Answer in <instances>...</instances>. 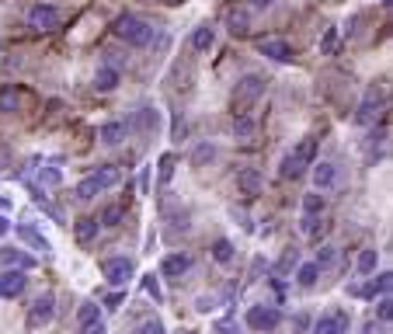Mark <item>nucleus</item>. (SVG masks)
I'll list each match as a JSON object with an SVG mask.
<instances>
[{
  "label": "nucleus",
  "instance_id": "obj_24",
  "mask_svg": "<svg viewBox=\"0 0 393 334\" xmlns=\"http://www.w3.org/2000/svg\"><path fill=\"white\" fill-rule=\"evenodd\" d=\"M98 234H101V223H98V219H91V216H84V219H77V223H74V237H77L80 244H91Z\"/></svg>",
  "mask_w": 393,
  "mask_h": 334
},
{
  "label": "nucleus",
  "instance_id": "obj_50",
  "mask_svg": "<svg viewBox=\"0 0 393 334\" xmlns=\"http://www.w3.org/2000/svg\"><path fill=\"white\" fill-rule=\"evenodd\" d=\"M160 4H167V8H178V4H185V0H160Z\"/></svg>",
  "mask_w": 393,
  "mask_h": 334
},
{
  "label": "nucleus",
  "instance_id": "obj_3",
  "mask_svg": "<svg viewBox=\"0 0 393 334\" xmlns=\"http://www.w3.org/2000/svg\"><path fill=\"white\" fill-rule=\"evenodd\" d=\"M265 94V77L261 74H244L237 84H234V115H240V111H251V104Z\"/></svg>",
  "mask_w": 393,
  "mask_h": 334
},
{
  "label": "nucleus",
  "instance_id": "obj_15",
  "mask_svg": "<svg viewBox=\"0 0 393 334\" xmlns=\"http://www.w3.org/2000/svg\"><path fill=\"white\" fill-rule=\"evenodd\" d=\"M390 286H393V275H390V271H379L369 286H355V289H352V296H366V300L390 296Z\"/></svg>",
  "mask_w": 393,
  "mask_h": 334
},
{
  "label": "nucleus",
  "instance_id": "obj_11",
  "mask_svg": "<svg viewBox=\"0 0 393 334\" xmlns=\"http://www.w3.org/2000/svg\"><path fill=\"white\" fill-rule=\"evenodd\" d=\"M258 49H261V56H268L271 63H293L296 60V49L286 38H265Z\"/></svg>",
  "mask_w": 393,
  "mask_h": 334
},
{
  "label": "nucleus",
  "instance_id": "obj_14",
  "mask_svg": "<svg viewBox=\"0 0 393 334\" xmlns=\"http://www.w3.org/2000/svg\"><path fill=\"white\" fill-rule=\"evenodd\" d=\"M192 254H185V251H175V254H167L164 261H160V275H167V278H181L185 271H192Z\"/></svg>",
  "mask_w": 393,
  "mask_h": 334
},
{
  "label": "nucleus",
  "instance_id": "obj_13",
  "mask_svg": "<svg viewBox=\"0 0 393 334\" xmlns=\"http://www.w3.org/2000/svg\"><path fill=\"white\" fill-rule=\"evenodd\" d=\"M25 289H28V275H25L21 268H8L4 275H0V296L14 300V296H21Z\"/></svg>",
  "mask_w": 393,
  "mask_h": 334
},
{
  "label": "nucleus",
  "instance_id": "obj_1",
  "mask_svg": "<svg viewBox=\"0 0 393 334\" xmlns=\"http://www.w3.org/2000/svg\"><path fill=\"white\" fill-rule=\"evenodd\" d=\"M119 181H122V175H119V167H111V164H104V167H98V171H91L87 178H80V181H77L74 195H77L80 202H91V199H98L101 192H108V188H115Z\"/></svg>",
  "mask_w": 393,
  "mask_h": 334
},
{
  "label": "nucleus",
  "instance_id": "obj_51",
  "mask_svg": "<svg viewBox=\"0 0 393 334\" xmlns=\"http://www.w3.org/2000/svg\"><path fill=\"white\" fill-rule=\"evenodd\" d=\"M379 4H390V0H379Z\"/></svg>",
  "mask_w": 393,
  "mask_h": 334
},
{
  "label": "nucleus",
  "instance_id": "obj_22",
  "mask_svg": "<svg viewBox=\"0 0 393 334\" xmlns=\"http://www.w3.org/2000/svg\"><path fill=\"white\" fill-rule=\"evenodd\" d=\"M261 171L258 167H244V171H237V188L244 192V195H258L261 192Z\"/></svg>",
  "mask_w": 393,
  "mask_h": 334
},
{
  "label": "nucleus",
  "instance_id": "obj_40",
  "mask_svg": "<svg viewBox=\"0 0 393 334\" xmlns=\"http://www.w3.org/2000/svg\"><path fill=\"white\" fill-rule=\"evenodd\" d=\"M376 317H379L383 324L393 317V300H390V296H379V303H376Z\"/></svg>",
  "mask_w": 393,
  "mask_h": 334
},
{
  "label": "nucleus",
  "instance_id": "obj_5",
  "mask_svg": "<svg viewBox=\"0 0 393 334\" xmlns=\"http://www.w3.org/2000/svg\"><path fill=\"white\" fill-rule=\"evenodd\" d=\"M63 25V11L56 8V4H32L28 8V28H35V32H56Z\"/></svg>",
  "mask_w": 393,
  "mask_h": 334
},
{
  "label": "nucleus",
  "instance_id": "obj_28",
  "mask_svg": "<svg viewBox=\"0 0 393 334\" xmlns=\"http://www.w3.org/2000/svg\"><path fill=\"white\" fill-rule=\"evenodd\" d=\"M317 275H320V268H317L313 261H303V265L296 268V282H300L303 289H310V286H317Z\"/></svg>",
  "mask_w": 393,
  "mask_h": 334
},
{
  "label": "nucleus",
  "instance_id": "obj_45",
  "mask_svg": "<svg viewBox=\"0 0 393 334\" xmlns=\"http://www.w3.org/2000/svg\"><path fill=\"white\" fill-rule=\"evenodd\" d=\"M195 310H202V313L216 310V296H199V300H195Z\"/></svg>",
  "mask_w": 393,
  "mask_h": 334
},
{
  "label": "nucleus",
  "instance_id": "obj_37",
  "mask_svg": "<svg viewBox=\"0 0 393 334\" xmlns=\"http://www.w3.org/2000/svg\"><path fill=\"white\" fill-rule=\"evenodd\" d=\"M175 167H178V160H175L171 153H167V157H160V185H167V181L175 178Z\"/></svg>",
  "mask_w": 393,
  "mask_h": 334
},
{
  "label": "nucleus",
  "instance_id": "obj_42",
  "mask_svg": "<svg viewBox=\"0 0 393 334\" xmlns=\"http://www.w3.org/2000/svg\"><path fill=\"white\" fill-rule=\"evenodd\" d=\"M80 334H108V327H104V320L98 317V320H87V324H80Z\"/></svg>",
  "mask_w": 393,
  "mask_h": 334
},
{
  "label": "nucleus",
  "instance_id": "obj_43",
  "mask_svg": "<svg viewBox=\"0 0 393 334\" xmlns=\"http://www.w3.org/2000/svg\"><path fill=\"white\" fill-rule=\"evenodd\" d=\"M293 265H300V251H296V247L282 254V261H278V271H289Z\"/></svg>",
  "mask_w": 393,
  "mask_h": 334
},
{
  "label": "nucleus",
  "instance_id": "obj_19",
  "mask_svg": "<svg viewBox=\"0 0 393 334\" xmlns=\"http://www.w3.org/2000/svg\"><path fill=\"white\" fill-rule=\"evenodd\" d=\"M216 45V25L212 21H202L195 32H192V49L195 52H209Z\"/></svg>",
  "mask_w": 393,
  "mask_h": 334
},
{
  "label": "nucleus",
  "instance_id": "obj_21",
  "mask_svg": "<svg viewBox=\"0 0 393 334\" xmlns=\"http://www.w3.org/2000/svg\"><path fill=\"white\" fill-rule=\"evenodd\" d=\"M227 28L234 35H247L251 32V8H230L227 11Z\"/></svg>",
  "mask_w": 393,
  "mask_h": 334
},
{
  "label": "nucleus",
  "instance_id": "obj_8",
  "mask_svg": "<svg viewBox=\"0 0 393 334\" xmlns=\"http://www.w3.org/2000/svg\"><path fill=\"white\" fill-rule=\"evenodd\" d=\"M282 324V310L278 307H268V303H258L247 310V327L251 331H275Z\"/></svg>",
  "mask_w": 393,
  "mask_h": 334
},
{
  "label": "nucleus",
  "instance_id": "obj_7",
  "mask_svg": "<svg viewBox=\"0 0 393 334\" xmlns=\"http://www.w3.org/2000/svg\"><path fill=\"white\" fill-rule=\"evenodd\" d=\"M310 178H313V192H334V188H338V164H334V160H313L310 164Z\"/></svg>",
  "mask_w": 393,
  "mask_h": 334
},
{
  "label": "nucleus",
  "instance_id": "obj_39",
  "mask_svg": "<svg viewBox=\"0 0 393 334\" xmlns=\"http://www.w3.org/2000/svg\"><path fill=\"white\" fill-rule=\"evenodd\" d=\"M143 289H146L157 303L164 300V289H160V282H157V275H153V271H150V275H143Z\"/></svg>",
  "mask_w": 393,
  "mask_h": 334
},
{
  "label": "nucleus",
  "instance_id": "obj_6",
  "mask_svg": "<svg viewBox=\"0 0 393 334\" xmlns=\"http://www.w3.org/2000/svg\"><path fill=\"white\" fill-rule=\"evenodd\" d=\"M52 317H56V296H52V293H42L38 300H32L25 324H28V331H42Z\"/></svg>",
  "mask_w": 393,
  "mask_h": 334
},
{
  "label": "nucleus",
  "instance_id": "obj_26",
  "mask_svg": "<svg viewBox=\"0 0 393 334\" xmlns=\"http://www.w3.org/2000/svg\"><path fill=\"white\" fill-rule=\"evenodd\" d=\"M234 258H237V251H234V244H230L227 237L212 241V261H216V265H234Z\"/></svg>",
  "mask_w": 393,
  "mask_h": 334
},
{
  "label": "nucleus",
  "instance_id": "obj_48",
  "mask_svg": "<svg viewBox=\"0 0 393 334\" xmlns=\"http://www.w3.org/2000/svg\"><path fill=\"white\" fill-rule=\"evenodd\" d=\"M11 227H14V223H11L8 216H0V237H8V234H11Z\"/></svg>",
  "mask_w": 393,
  "mask_h": 334
},
{
  "label": "nucleus",
  "instance_id": "obj_16",
  "mask_svg": "<svg viewBox=\"0 0 393 334\" xmlns=\"http://www.w3.org/2000/svg\"><path fill=\"white\" fill-rule=\"evenodd\" d=\"M11 230H14V234H18V237H21V241H25L28 247H35V251H42L45 258L52 254V244H49V241H45V237H42V234H38L35 227H32V223H18V227H11Z\"/></svg>",
  "mask_w": 393,
  "mask_h": 334
},
{
  "label": "nucleus",
  "instance_id": "obj_18",
  "mask_svg": "<svg viewBox=\"0 0 393 334\" xmlns=\"http://www.w3.org/2000/svg\"><path fill=\"white\" fill-rule=\"evenodd\" d=\"M0 265L28 271V268H35V258L28 251H21V247H0Z\"/></svg>",
  "mask_w": 393,
  "mask_h": 334
},
{
  "label": "nucleus",
  "instance_id": "obj_2",
  "mask_svg": "<svg viewBox=\"0 0 393 334\" xmlns=\"http://www.w3.org/2000/svg\"><path fill=\"white\" fill-rule=\"evenodd\" d=\"M111 32H115L126 45H133V49H143V45L153 42V25L136 18V14H119L115 21H111Z\"/></svg>",
  "mask_w": 393,
  "mask_h": 334
},
{
  "label": "nucleus",
  "instance_id": "obj_41",
  "mask_svg": "<svg viewBox=\"0 0 393 334\" xmlns=\"http://www.w3.org/2000/svg\"><path fill=\"white\" fill-rule=\"evenodd\" d=\"M136 334H167V327H164L157 317H150V320H143V324H139V331H136Z\"/></svg>",
  "mask_w": 393,
  "mask_h": 334
},
{
  "label": "nucleus",
  "instance_id": "obj_34",
  "mask_svg": "<svg viewBox=\"0 0 393 334\" xmlns=\"http://www.w3.org/2000/svg\"><path fill=\"white\" fill-rule=\"evenodd\" d=\"M18 104H21V98L14 87H0V111H14Z\"/></svg>",
  "mask_w": 393,
  "mask_h": 334
},
{
  "label": "nucleus",
  "instance_id": "obj_49",
  "mask_svg": "<svg viewBox=\"0 0 393 334\" xmlns=\"http://www.w3.org/2000/svg\"><path fill=\"white\" fill-rule=\"evenodd\" d=\"M251 8H258V11H268V8H275V0H251Z\"/></svg>",
  "mask_w": 393,
  "mask_h": 334
},
{
  "label": "nucleus",
  "instance_id": "obj_44",
  "mask_svg": "<svg viewBox=\"0 0 393 334\" xmlns=\"http://www.w3.org/2000/svg\"><path fill=\"white\" fill-rule=\"evenodd\" d=\"M317 230H320V216H303V234L317 237Z\"/></svg>",
  "mask_w": 393,
  "mask_h": 334
},
{
  "label": "nucleus",
  "instance_id": "obj_32",
  "mask_svg": "<svg viewBox=\"0 0 393 334\" xmlns=\"http://www.w3.org/2000/svg\"><path fill=\"white\" fill-rule=\"evenodd\" d=\"M320 212H324V195L320 192L303 195V216H320Z\"/></svg>",
  "mask_w": 393,
  "mask_h": 334
},
{
  "label": "nucleus",
  "instance_id": "obj_52",
  "mask_svg": "<svg viewBox=\"0 0 393 334\" xmlns=\"http://www.w3.org/2000/svg\"><path fill=\"white\" fill-rule=\"evenodd\" d=\"M185 334H195V331H185Z\"/></svg>",
  "mask_w": 393,
  "mask_h": 334
},
{
  "label": "nucleus",
  "instance_id": "obj_25",
  "mask_svg": "<svg viewBox=\"0 0 393 334\" xmlns=\"http://www.w3.org/2000/svg\"><path fill=\"white\" fill-rule=\"evenodd\" d=\"M289 153H293L300 164H306V167H310V164L317 160V140H313V136H306V140H300V143H296Z\"/></svg>",
  "mask_w": 393,
  "mask_h": 334
},
{
  "label": "nucleus",
  "instance_id": "obj_47",
  "mask_svg": "<svg viewBox=\"0 0 393 334\" xmlns=\"http://www.w3.org/2000/svg\"><path fill=\"white\" fill-rule=\"evenodd\" d=\"M119 303H122V293H111V296H104V307H108V310H115Z\"/></svg>",
  "mask_w": 393,
  "mask_h": 334
},
{
  "label": "nucleus",
  "instance_id": "obj_17",
  "mask_svg": "<svg viewBox=\"0 0 393 334\" xmlns=\"http://www.w3.org/2000/svg\"><path fill=\"white\" fill-rule=\"evenodd\" d=\"M119 80H122V70L111 67V63H104V67H98V74H94V91L108 94V91L119 87Z\"/></svg>",
  "mask_w": 393,
  "mask_h": 334
},
{
  "label": "nucleus",
  "instance_id": "obj_30",
  "mask_svg": "<svg viewBox=\"0 0 393 334\" xmlns=\"http://www.w3.org/2000/svg\"><path fill=\"white\" fill-rule=\"evenodd\" d=\"M334 261H338V247L334 244H320V251H317V258H313V265L324 271V268H330Z\"/></svg>",
  "mask_w": 393,
  "mask_h": 334
},
{
  "label": "nucleus",
  "instance_id": "obj_36",
  "mask_svg": "<svg viewBox=\"0 0 393 334\" xmlns=\"http://www.w3.org/2000/svg\"><path fill=\"white\" fill-rule=\"evenodd\" d=\"M216 157V146L212 143H199L195 146V153H192V160H195V167H202V164H209Z\"/></svg>",
  "mask_w": 393,
  "mask_h": 334
},
{
  "label": "nucleus",
  "instance_id": "obj_27",
  "mask_svg": "<svg viewBox=\"0 0 393 334\" xmlns=\"http://www.w3.org/2000/svg\"><path fill=\"white\" fill-rule=\"evenodd\" d=\"M376 265H379V251H376V247H362V251H359V261H355V271H359V275H372Z\"/></svg>",
  "mask_w": 393,
  "mask_h": 334
},
{
  "label": "nucleus",
  "instance_id": "obj_31",
  "mask_svg": "<svg viewBox=\"0 0 393 334\" xmlns=\"http://www.w3.org/2000/svg\"><path fill=\"white\" fill-rule=\"evenodd\" d=\"M122 216H126V209H122V205H108V209L101 212V219H98V223H101V227H108V230H115L119 223H122Z\"/></svg>",
  "mask_w": 393,
  "mask_h": 334
},
{
  "label": "nucleus",
  "instance_id": "obj_46",
  "mask_svg": "<svg viewBox=\"0 0 393 334\" xmlns=\"http://www.w3.org/2000/svg\"><path fill=\"white\" fill-rule=\"evenodd\" d=\"M362 334H383V320H369V324L362 327Z\"/></svg>",
  "mask_w": 393,
  "mask_h": 334
},
{
  "label": "nucleus",
  "instance_id": "obj_38",
  "mask_svg": "<svg viewBox=\"0 0 393 334\" xmlns=\"http://www.w3.org/2000/svg\"><path fill=\"white\" fill-rule=\"evenodd\" d=\"M38 181H42V185H49V188H56V185L63 181L60 167H42V171H38Z\"/></svg>",
  "mask_w": 393,
  "mask_h": 334
},
{
  "label": "nucleus",
  "instance_id": "obj_29",
  "mask_svg": "<svg viewBox=\"0 0 393 334\" xmlns=\"http://www.w3.org/2000/svg\"><path fill=\"white\" fill-rule=\"evenodd\" d=\"M303 175H306V164H300L293 153H286V157H282V178H293V181H296V178H303Z\"/></svg>",
  "mask_w": 393,
  "mask_h": 334
},
{
  "label": "nucleus",
  "instance_id": "obj_12",
  "mask_svg": "<svg viewBox=\"0 0 393 334\" xmlns=\"http://www.w3.org/2000/svg\"><path fill=\"white\" fill-rule=\"evenodd\" d=\"M126 129H136V133H157V129H160V111L150 108V104L136 108V111H133V119L126 122Z\"/></svg>",
  "mask_w": 393,
  "mask_h": 334
},
{
  "label": "nucleus",
  "instance_id": "obj_9",
  "mask_svg": "<svg viewBox=\"0 0 393 334\" xmlns=\"http://www.w3.org/2000/svg\"><path fill=\"white\" fill-rule=\"evenodd\" d=\"M348 324H352L348 310H327L313 320V334H348Z\"/></svg>",
  "mask_w": 393,
  "mask_h": 334
},
{
  "label": "nucleus",
  "instance_id": "obj_20",
  "mask_svg": "<svg viewBox=\"0 0 393 334\" xmlns=\"http://www.w3.org/2000/svg\"><path fill=\"white\" fill-rule=\"evenodd\" d=\"M234 136H237L240 143H251V140L258 136V122H254L251 111H240V115H234Z\"/></svg>",
  "mask_w": 393,
  "mask_h": 334
},
{
  "label": "nucleus",
  "instance_id": "obj_35",
  "mask_svg": "<svg viewBox=\"0 0 393 334\" xmlns=\"http://www.w3.org/2000/svg\"><path fill=\"white\" fill-rule=\"evenodd\" d=\"M334 49H338V28H327L320 38V56H334Z\"/></svg>",
  "mask_w": 393,
  "mask_h": 334
},
{
  "label": "nucleus",
  "instance_id": "obj_23",
  "mask_svg": "<svg viewBox=\"0 0 393 334\" xmlns=\"http://www.w3.org/2000/svg\"><path fill=\"white\" fill-rule=\"evenodd\" d=\"M126 122H104L101 129H98V140L104 143V146H119L122 140H126Z\"/></svg>",
  "mask_w": 393,
  "mask_h": 334
},
{
  "label": "nucleus",
  "instance_id": "obj_10",
  "mask_svg": "<svg viewBox=\"0 0 393 334\" xmlns=\"http://www.w3.org/2000/svg\"><path fill=\"white\" fill-rule=\"evenodd\" d=\"M379 108H383V91L369 87L366 98H362V104H359V111H355V122H359V126H372L376 115H379Z\"/></svg>",
  "mask_w": 393,
  "mask_h": 334
},
{
  "label": "nucleus",
  "instance_id": "obj_33",
  "mask_svg": "<svg viewBox=\"0 0 393 334\" xmlns=\"http://www.w3.org/2000/svg\"><path fill=\"white\" fill-rule=\"evenodd\" d=\"M98 317H101V307L94 300H84L77 307V324H87V320H98Z\"/></svg>",
  "mask_w": 393,
  "mask_h": 334
},
{
  "label": "nucleus",
  "instance_id": "obj_4",
  "mask_svg": "<svg viewBox=\"0 0 393 334\" xmlns=\"http://www.w3.org/2000/svg\"><path fill=\"white\" fill-rule=\"evenodd\" d=\"M101 275L108 278V286L126 289L133 282V275H136V265H133V258H104L101 261Z\"/></svg>",
  "mask_w": 393,
  "mask_h": 334
}]
</instances>
